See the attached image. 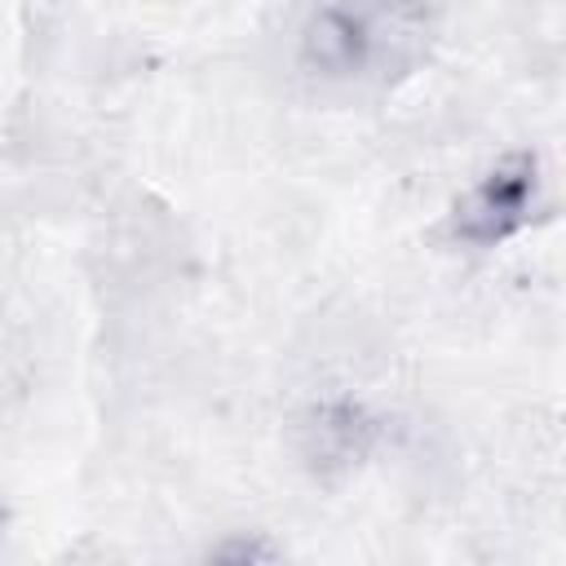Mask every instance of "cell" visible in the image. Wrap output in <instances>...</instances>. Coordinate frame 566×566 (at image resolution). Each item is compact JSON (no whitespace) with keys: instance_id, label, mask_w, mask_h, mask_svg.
Returning a JSON list of instances; mask_svg holds the SVG:
<instances>
[{"instance_id":"obj_1","label":"cell","mask_w":566,"mask_h":566,"mask_svg":"<svg viewBox=\"0 0 566 566\" xmlns=\"http://www.w3.org/2000/svg\"><path fill=\"white\" fill-rule=\"evenodd\" d=\"M539 203V159L531 150L500 155L451 208V239L464 248H500Z\"/></svg>"},{"instance_id":"obj_2","label":"cell","mask_w":566,"mask_h":566,"mask_svg":"<svg viewBox=\"0 0 566 566\" xmlns=\"http://www.w3.org/2000/svg\"><path fill=\"white\" fill-rule=\"evenodd\" d=\"M367 447H371V416L349 398L318 402L301 424V455L318 473L349 469L354 460L367 455Z\"/></svg>"}]
</instances>
